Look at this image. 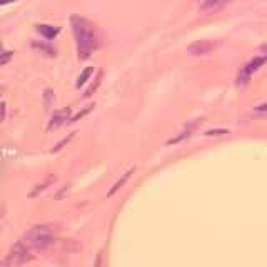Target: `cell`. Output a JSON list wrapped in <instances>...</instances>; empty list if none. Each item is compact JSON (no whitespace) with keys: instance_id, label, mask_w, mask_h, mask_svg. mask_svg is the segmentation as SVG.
I'll use <instances>...</instances> for the list:
<instances>
[{"instance_id":"6da1fadb","label":"cell","mask_w":267,"mask_h":267,"mask_svg":"<svg viewBox=\"0 0 267 267\" xmlns=\"http://www.w3.org/2000/svg\"><path fill=\"white\" fill-rule=\"evenodd\" d=\"M70 26L74 37L77 42V54L80 60H87L94 52L98 48V37L94 30L92 24L80 16L70 17Z\"/></svg>"},{"instance_id":"7a4b0ae2","label":"cell","mask_w":267,"mask_h":267,"mask_svg":"<svg viewBox=\"0 0 267 267\" xmlns=\"http://www.w3.org/2000/svg\"><path fill=\"white\" fill-rule=\"evenodd\" d=\"M56 240V227L52 224H42V226H34L30 230L24 237V242L32 247V249L42 250L47 249L48 246L54 244Z\"/></svg>"},{"instance_id":"3957f363","label":"cell","mask_w":267,"mask_h":267,"mask_svg":"<svg viewBox=\"0 0 267 267\" xmlns=\"http://www.w3.org/2000/svg\"><path fill=\"white\" fill-rule=\"evenodd\" d=\"M30 259L32 256H30V250H28V246L24 240H20L12 247L10 254L7 256L6 260L0 262V266H20V264H26Z\"/></svg>"},{"instance_id":"277c9868","label":"cell","mask_w":267,"mask_h":267,"mask_svg":"<svg viewBox=\"0 0 267 267\" xmlns=\"http://www.w3.org/2000/svg\"><path fill=\"white\" fill-rule=\"evenodd\" d=\"M266 62H267V60H266L264 56H259V57H254V58H252L249 64H246V66L240 68L239 76H237V84H239V86H246V84L250 80L252 74L259 70V68L264 66Z\"/></svg>"},{"instance_id":"5b68a950","label":"cell","mask_w":267,"mask_h":267,"mask_svg":"<svg viewBox=\"0 0 267 267\" xmlns=\"http://www.w3.org/2000/svg\"><path fill=\"white\" fill-rule=\"evenodd\" d=\"M217 46H219V44L214 40H197L187 47V52H189V56H194V57L209 56V54L216 50Z\"/></svg>"},{"instance_id":"8992f818","label":"cell","mask_w":267,"mask_h":267,"mask_svg":"<svg viewBox=\"0 0 267 267\" xmlns=\"http://www.w3.org/2000/svg\"><path fill=\"white\" fill-rule=\"evenodd\" d=\"M68 120H70V108L66 107V108H62V110H56L47 126V130H56V128L62 127L64 124H67Z\"/></svg>"},{"instance_id":"52a82bcc","label":"cell","mask_w":267,"mask_h":267,"mask_svg":"<svg viewBox=\"0 0 267 267\" xmlns=\"http://www.w3.org/2000/svg\"><path fill=\"white\" fill-rule=\"evenodd\" d=\"M37 32L40 34V36L46 38V40H54V38L58 36L60 28L54 27V26H47V24H38V26H37Z\"/></svg>"},{"instance_id":"ba28073f","label":"cell","mask_w":267,"mask_h":267,"mask_svg":"<svg viewBox=\"0 0 267 267\" xmlns=\"http://www.w3.org/2000/svg\"><path fill=\"white\" fill-rule=\"evenodd\" d=\"M134 170H136V167H130V169H128L127 172H124V176L120 177V179H118L117 182H116V184H114L112 186V189L110 190H108V194H107V197H112L114 194H116V192L118 190V189H120V187L124 186V184H126V182L128 180V179H130V176L134 174Z\"/></svg>"},{"instance_id":"9c48e42d","label":"cell","mask_w":267,"mask_h":267,"mask_svg":"<svg viewBox=\"0 0 267 267\" xmlns=\"http://www.w3.org/2000/svg\"><path fill=\"white\" fill-rule=\"evenodd\" d=\"M54 180H56V177H54V176L47 177V179L44 180V182H40V184H37V186H36V189H34V190L30 192V194H28V197H30V199H34V197H37L38 194H40V192H44V190H46L47 187L52 184Z\"/></svg>"},{"instance_id":"30bf717a","label":"cell","mask_w":267,"mask_h":267,"mask_svg":"<svg viewBox=\"0 0 267 267\" xmlns=\"http://www.w3.org/2000/svg\"><path fill=\"white\" fill-rule=\"evenodd\" d=\"M92 74H94V67H86V68H84L82 74H80V76H78V78H77V87L80 88L82 86H86L88 78L92 77Z\"/></svg>"},{"instance_id":"8fae6325","label":"cell","mask_w":267,"mask_h":267,"mask_svg":"<svg viewBox=\"0 0 267 267\" xmlns=\"http://www.w3.org/2000/svg\"><path fill=\"white\" fill-rule=\"evenodd\" d=\"M32 47L37 48V50H40L42 54H46V56H50V57H56V48L47 46V44H38V42H32Z\"/></svg>"},{"instance_id":"7c38bea8","label":"cell","mask_w":267,"mask_h":267,"mask_svg":"<svg viewBox=\"0 0 267 267\" xmlns=\"http://www.w3.org/2000/svg\"><path fill=\"white\" fill-rule=\"evenodd\" d=\"M102 76H104V74H102V72H98V74H97V77H96V80H94V82L90 84V87H88V88H87V90H86V92H84V96H82L84 98H87V97H90V96H92V94H94V92H96V90H97V87H98V86H100V80H102Z\"/></svg>"},{"instance_id":"4fadbf2b","label":"cell","mask_w":267,"mask_h":267,"mask_svg":"<svg viewBox=\"0 0 267 267\" xmlns=\"http://www.w3.org/2000/svg\"><path fill=\"white\" fill-rule=\"evenodd\" d=\"M226 2H229V0H204L202 8H204V10H207V8H216V7H219Z\"/></svg>"},{"instance_id":"5bb4252c","label":"cell","mask_w":267,"mask_h":267,"mask_svg":"<svg viewBox=\"0 0 267 267\" xmlns=\"http://www.w3.org/2000/svg\"><path fill=\"white\" fill-rule=\"evenodd\" d=\"M74 136H76V134H68V136L66 137V139H62L60 142H58V144H57V146H56V147H54V149H52V154H56V152L62 150L64 147H66V146L68 144V142H70V140L74 139Z\"/></svg>"},{"instance_id":"9a60e30c","label":"cell","mask_w":267,"mask_h":267,"mask_svg":"<svg viewBox=\"0 0 267 267\" xmlns=\"http://www.w3.org/2000/svg\"><path fill=\"white\" fill-rule=\"evenodd\" d=\"M94 107H96V106H94V104H92V106L86 107V108H84V110H80L78 114H76V116H74V117H70V120H68V122H70V124H74V122L80 120V118H82V117H86L88 112H92V108H94Z\"/></svg>"},{"instance_id":"2e32d148","label":"cell","mask_w":267,"mask_h":267,"mask_svg":"<svg viewBox=\"0 0 267 267\" xmlns=\"http://www.w3.org/2000/svg\"><path fill=\"white\" fill-rule=\"evenodd\" d=\"M189 136H190V134L187 132V130H186V132H180L179 136H177V137H174V139H169V140L166 142V144H167V146H174V144H179V142L186 140V139H187V137H189Z\"/></svg>"},{"instance_id":"e0dca14e","label":"cell","mask_w":267,"mask_h":267,"mask_svg":"<svg viewBox=\"0 0 267 267\" xmlns=\"http://www.w3.org/2000/svg\"><path fill=\"white\" fill-rule=\"evenodd\" d=\"M52 102H54V90L52 88H46V92H44V106H46V108L50 107Z\"/></svg>"},{"instance_id":"ac0fdd59","label":"cell","mask_w":267,"mask_h":267,"mask_svg":"<svg viewBox=\"0 0 267 267\" xmlns=\"http://www.w3.org/2000/svg\"><path fill=\"white\" fill-rule=\"evenodd\" d=\"M12 56H14V52L2 50V46H0V66H6V64L12 58Z\"/></svg>"},{"instance_id":"d6986e66","label":"cell","mask_w":267,"mask_h":267,"mask_svg":"<svg viewBox=\"0 0 267 267\" xmlns=\"http://www.w3.org/2000/svg\"><path fill=\"white\" fill-rule=\"evenodd\" d=\"M224 134H229V132H227L226 128H222V130L219 128V130H207L206 136H224Z\"/></svg>"},{"instance_id":"ffe728a7","label":"cell","mask_w":267,"mask_h":267,"mask_svg":"<svg viewBox=\"0 0 267 267\" xmlns=\"http://www.w3.org/2000/svg\"><path fill=\"white\" fill-rule=\"evenodd\" d=\"M6 120V104L0 102V122Z\"/></svg>"},{"instance_id":"44dd1931","label":"cell","mask_w":267,"mask_h":267,"mask_svg":"<svg viewBox=\"0 0 267 267\" xmlns=\"http://www.w3.org/2000/svg\"><path fill=\"white\" fill-rule=\"evenodd\" d=\"M256 112L257 114H264V112H267V104H264V106H259L256 108Z\"/></svg>"},{"instance_id":"7402d4cb","label":"cell","mask_w":267,"mask_h":267,"mask_svg":"<svg viewBox=\"0 0 267 267\" xmlns=\"http://www.w3.org/2000/svg\"><path fill=\"white\" fill-rule=\"evenodd\" d=\"M17 0H0V6H7V4H14Z\"/></svg>"},{"instance_id":"603a6c76","label":"cell","mask_w":267,"mask_h":267,"mask_svg":"<svg viewBox=\"0 0 267 267\" xmlns=\"http://www.w3.org/2000/svg\"><path fill=\"white\" fill-rule=\"evenodd\" d=\"M260 50H262V54H264V57H266V60H267V46L260 47Z\"/></svg>"}]
</instances>
